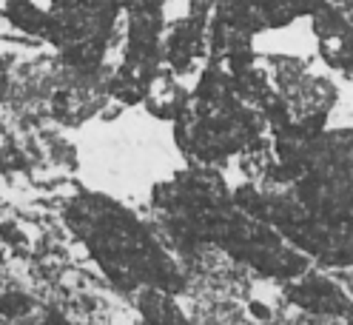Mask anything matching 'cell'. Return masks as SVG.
Wrapping results in <instances>:
<instances>
[{"instance_id": "6da1fadb", "label": "cell", "mask_w": 353, "mask_h": 325, "mask_svg": "<svg viewBox=\"0 0 353 325\" xmlns=\"http://www.w3.org/2000/svg\"><path fill=\"white\" fill-rule=\"evenodd\" d=\"M63 220L92 254L108 283L123 294H137L140 288L180 294L185 288L180 268L171 263L157 237L143 226L134 211H128L108 194H77L65 206Z\"/></svg>"}, {"instance_id": "7a4b0ae2", "label": "cell", "mask_w": 353, "mask_h": 325, "mask_svg": "<svg viewBox=\"0 0 353 325\" xmlns=\"http://www.w3.org/2000/svg\"><path fill=\"white\" fill-rule=\"evenodd\" d=\"M154 203L168 220L171 234L183 243H216L234 259L276 279H296L307 271L305 254L285 246L268 226L225 206L223 194H216L211 186L171 183L157 188Z\"/></svg>"}, {"instance_id": "3957f363", "label": "cell", "mask_w": 353, "mask_h": 325, "mask_svg": "<svg viewBox=\"0 0 353 325\" xmlns=\"http://www.w3.org/2000/svg\"><path fill=\"white\" fill-rule=\"evenodd\" d=\"M285 297H288L294 306H299L302 311H311L319 317H347L353 311L347 294L339 288V283L327 279L325 274H302L294 283H288L285 288Z\"/></svg>"}, {"instance_id": "277c9868", "label": "cell", "mask_w": 353, "mask_h": 325, "mask_svg": "<svg viewBox=\"0 0 353 325\" xmlns=\"http://www.w3.org/2000/svg\"><path fill=\"white\" fill-rule=\"evenodd\" d=\"M134 302L148 325H191L183 308L174 302V294H165L160 288H140L134 294Z\"/></svg>"}, {"instance_id": "5b68a950", "label": "cell", "mask_w": 353, "mask_h": 325, "mask_svg": "<svg viewBox=\"0 0 353 325\" xmlns=\"http://www.w3.org/2000/svg\"><path fill=\"white\" fill-rule=\"evenodd\" d=\"M32 308H34V299H32L29 294H20V291L0 294V317L20 319V317H26Z\"/></svg>"}, {"instance_id": "8992f818", "label": "cell", "mask_w": 353, "mask_h": 325, "mask_svg": "<svg viewBox=\"0 0 353 325\" xmlns=\"http://www.w3.org/2000/svg\"><path fill=\"white\" fill-rule=\"evenodd\" d=\"M40 325H72V322L65 319L63 314H57V311H46V314H43V319H40Z\"/></svg>"}, {"instance_id": "52a82bcc", "label": "cell", "mask_w": 353, "mask_h": 325, "mask_svg": "<svg viewBox=\"0 0 353 325\" xmlns=\"http://www.w3.org/2000/svg\"><path fill=\"white\" fill-rule=\"evenodd\" d=\"M6 83H9V72H6V60H3V55H0V89H6Z\"/></svg>"}, {"instance_id": "ba28073f", "label": "cell", "mask_w": 353, "mask_h": 325, "mask_svg": "<svg viewBox=\"0 0 353 325\" xmlns=\"http://www.w3.org/2000/svg\"><path fill=\"white\" fill-rule=\"evenodd\" d=\"M345 325H353V311L347 314V322H345Z\"/></svg>"}]
</instances>
